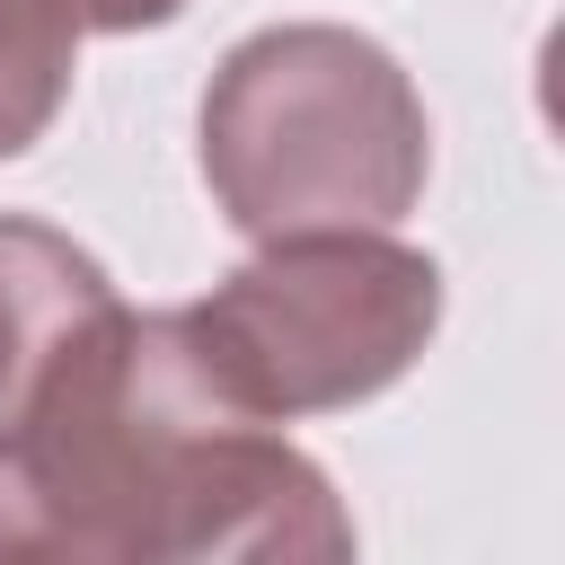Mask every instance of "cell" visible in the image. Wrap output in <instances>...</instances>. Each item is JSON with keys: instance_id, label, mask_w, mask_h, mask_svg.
Here are the masks:
<instances>
[{"instance_id": "cell-1", "label": "cell", "mask_w": 565, "mask_h": 565, "mask_svg": "<svg viewBox=\"0 0 565 565\" xmlns=\"http://www.w3.org/2000/svg\"><path fill=\"white\" fill-rule=\"evenodd\" d=\"M177 327L238 406H327L380 388L433 335V265L362 238H291Z\"/></svg>"}, {"instance_id": "cell-2", "label": "cell", "mask_w": 565, "mask_h": 565, "mask_svg": "<svg viewBox=\"0 0 565 565\" xmlns=\"http://www.w3.org/2000/svg\"><path fill=\"white\" fill-rule=\"evenodd\" d=\"M238 115L291 124L300 141L212 168L247 230H309V221H388L424 177V124L388 71V53L353 35H265L230 62L221 97Z\"/></svg>"}, {"instance_id": "cell-3", "label": "cell", "mask_w": 565, "mask_h": 565, "mask_svg": "<svg viewBox=\"0 0 565 565\" xmlns=\"http://www.w3.org/2000/svg\"><path fill=\"white\" fill-rule=\"evenodd\" d=\"M106 300L115 291L79 247H62L26 221H0V433H9L18 397L35 388V371L62 353V335Z\"/></svg>"}, {"instance_id": "cell-4", "label": "cell", "mask_w": 565, "mask_h": 565, "mask_svg": "<svg viewBox=\"0 0 565 565\" xmlns=\"http://www.w3.org/2000/svg\"><path fill=\"white\" fill-rule=\"evenodd\" d=\"M71 0H0V159L26 150L71 88Z\"/></svg>"}, {"instance_id": "cell-5", "label": "cell", "mask_w": 565, "mask_h": 565, "mask_svg": "<svg viewBox=\"0 0 565 565\" xmlns=\"http://www.w3.org/2000/svg\"><path fill=\"white\" fill-rule=\"evenodd\" d=\"M177 0H71V18H97V26H150L168 18Z\"/></svg>"}]
</instances>
